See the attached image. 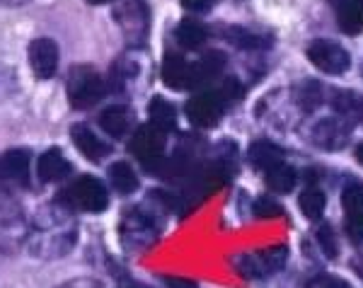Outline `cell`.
<instances>
[{"mask_svg": "<svg viewBox=\"0 0 363 288\" xmlns=\"http://www.w3.org/2000/svg\"><path fill=\"white\" fill-rule=\"evenodd\" d=\"M68 99L75 109H90L104 95V80L92 66H73L68 75Z\"/></svg>", "mask_w": 363, "mask_h": 288, "instance_id": "4", "label": "cell"}, {"mask_svg": "<svg viewBox=\"0 0 363 288\" xmlns=\"http://www.w3.org/2000/svg\"><path fill=\"white\" fill-rule=\"evenodd\" d=\"M131 153L138 157L140 162L148 170H153V165H160L162 150H165V131L155 128L153 123H145V126L136 128L131 138Z\"/></svg>", "mask_w": 363, "mask_h": 288, "instance_id": "8", "label": "cell"}, {"mask_svg": "<svg viewBox=\"0 0 363 288\" xmlns=\"http://www.w3.org/2000/svg\"><path fill=\"white\" fill-rule=\"evenodd\" d=\"M298 206H301L303 216L310 221H320L322 214H325V206H327V199L325 194L320 189H306L298 199Z\"/></svg>", "mask_w": 363, "mask_h": 288, "instance_id": "24", "label": "cell"}, {"mask_svg": "<svg viewBox=\"0 0 363 288\" xmlns=\"http://www.w3.org/2000/svg\"><path fill=\"white\" fill-rule=\"evenodd\" d=\"M286 262V247H272V250L257 252V255H247L245 262H235V269L245 279H257V276L274 274L284 267Z\"/></svg>", "mask_w": 363, "mask_h": 288, "instance_id": "11", "label": "cell"}, {"mask_svg": "<svg viewBox=\"0 0 363 288\" xmlns=\"http://www.w3.org/2000/svg\"><path fill=\"white\" fill-rule=\"evenodd\" d=\"M29 66H32V73L37 75L39 80H49L56 75L58 68V46L54 39H34L29 44Z\"/></svg>", "mask_w": 363, "mask_h": 288, "instance_id": "12", "label": "cell"}, {"mask_svg": "<svg viewBox=\"0 0 363 288\" xmlns=\"http://www.w3.org/2000/svg\"><path fill=\"white\" fill-rule=\"evenodd\" d=\"M109 182L119 194H133L138 189V175L128 162H114L109 167Z\"/></svg>", "mask_w": 363, "mask_h": 288, "instance_id": "22", "label": "cell"}, {"mask_svg": "<svg viewBox=\"0 0 363 288\" xmlns=\"http://www.w3.org/2000/svg\"><path fill=\"white\" fill-rule=\"evenodd\" d=\"M308 58L315 68H320L327 75H342L351 66V56L344 46L327 39H315L308 46Z\"/></svg>", "mask_w": 363, "mask_h": 288, "instance_id": "7", "label": "cell"}, {"mask_svg": "<svg viewBox=\"0 0 363 288\" xmlns=\"http://www.w3.org/2000/svg\"><path fill=\"white\" fill-rule=\"evenodd\" d=\"M174 37H177V44L184 46V49H199V46L206 41L208 32L201 22L196 20H182L177 29H174Z\"/></svg>", "mask_w": 363, "mask_h": 288, "instance_id": "21", "label": "cell"}, {"mask_svg": "<svg viewBox=\"0 0 363 288\" xmlns=\"http://www.w3.org/2000/svg\"><path fill=\"white\" fill-rule=\"evenodd\" d=\"M75 243H78V226L73 221V211H68L58 201L42 211L29 226L27 245L32 257H37V260L51 262L58 257H66Z\"/></svg>", "mask_w": 363, "mask_h": 288, "instance_id": "1", "label": "cell"}, {"mask_svg": "<svg viewBox=\"0 0 363 288\" xmlns=\"http://www.w3.org/2000/svg\"><path fill=\"white\" fill-rule=\"evenodd\" d=\"M56 201L61 206H66L68 211H73V214L75 211H85V214H102V211L109 206V192L97 177H92V175H83V177L70 182Z\"/></svg>", "mask_w": 363, "mask_h": 288, "instance_id": "2", "label": "cell"}, {"mask_svg": "<svg viewBox=\"0 0 363 288\" xmlns=\"http://www.w3.org/2000/svg\"><path fill=\"white\" fill-rule=\"evenodd\" d=\"M225 111V99L216 92H199L186 102V119L199 128H211L220 121Z\"/></svg>", "mask_w": 363, "mask_h": 288, "instance_id": "9", "label": "cell"}, {"mask_svg": "<svg viewBox=\"0 0 363 288\" xmlns=\"http://www.w3.org/2000/svg\"><path fill=\"white\" fill-rule=\"evenodd\" d=\"M356 160H359V162L363 165V143L359 145V148H356Z\"/></svg>", "mask_w": 363, "mask_h": 288, "instance_id": "35", "label": "cell"}, {"mask_svg": "<svg viewBox=\"0 0 363 288\" xmlns=\"http://www.w3.org/2000/svg\"><path fill=\"white\" fill-rule=\"evenodd\" d=\"M344 214H347V231L356 243L363 240V184L351 182L342 192Z\"/></svg>", "mask_w": 363, "mask_h": 288, "instance_id": "13", "label": "cell"}, {"mask_svg": "<svg viewBox=\"0 0 363 288\" xmlns=\"http://www.w3.org/2000/svg\"><path fill=\"white\" fill-rule=\"evenodd\" d=\"M267 184L279 194H289L296 187V170L286 162H279L267 170Z\"/></svg>", "mask_w": 363, "mask_h": 288, "instance_id": "23", "label": "cell"}, {"mask_svg": "<svg viewBox=\"0 0 363 288\" xmlns=\"http://www.w3.org/2000/svg\"><path fill=\"white\" fill-rule=\"evenodd\" d=\"M308 288H351V286L344 279H339V276L325 274V276H318V279L310 281Z\"/></svg>", "mask_w": 363, "mask_h": 288, "instance_id": "28", "label": "cell"}, {"mask_svg": "<svg viewBox=\"0 0 363 288\" xmlns=\"http://www.w3.org/2000/svg\"><path fill=\"white\" fill-rule=\"evenodd\" d=\"M114 20L119 22L128 44L138 46L148 37L150 17H148V8H145L143 0H124V3L119 5V10L114 13Z\"/></svg>", "mask_w": 363, "mask_h": 288, "instance_id": "6", "label": "cell"}, {"mask_svg": "<svg viewBox=\"0 0 363 288\" xmlns=\"http://www.w3.org/2000/svg\"><path fill=\"white\" fill-rule=\"evenodd\" d=\"M32 172V155L27 148H13L0 155V182L5 187H29Z\"/></svg>", "mask_w": 363, "mask_h": 288, "instance_id": "10", "label": "cell"}, {"mask_svg": "<svg viewBox=\"0 0 363 288\" xmlns=\"http://www.w3.org/2000/svg\"><path fill=\"white\" fill-rule=\"evenodd\" d=\"M228 39L235 41V44L242 46V49H252V46L259 44V39L252 37V34H247L245 29H240V27H233V32H228Z\"/></svg>", "mask_w": 363, "mask_h": 288, "instance_id": "29", "label": "cell"}, {"mask_svg": "<svg viewBox=\"0 0 363 288\" xmlns=\"http://www.w3.org/2000/svg\"><path fill=\"white\" fill-rule=\"evenodd\" d=\"M162 80L172 90H191V87H196L194 63L184 61V56L179 54H167L165 63H162Z\"/></svg>", "mask_w": 363, "mask_h": 288, "instance_id": "14", "label": "cell"}, {"mask_svg": "<svg viewBox=\"0 0 363 288\" xmlns=\"http://www.w3.org/2000/svg\"><path fill=\"white\" fill-rule=\"evenodd\" d=\"M169 288H196L194 281H186V279H167Z\"/></svg>", "mask_w": 363, "mask_h": 288, "instance_id": "32", "label": "cell"}, {"mask_svg": "<svg viewBox=\"0 0 363 288\" xmlns=\"http://www.w3.org/2000/svg\"><path fill=\"white\" fill-rule=\"evenodd\" d=\"M87 3H95V5H99V3H109V0H87Z\"/></svg>", "mask_w": 363, "mask_h": 288, "instance_id": "36", "label": "cell"}, {"mask_svg": "<svg viewBox=\"0 0 363 288\" xmlns=\"http://www.w3.org/2000/svg\"><path fill=\"white\" fill-rule=\"evenodd\" d=\"M182 5L186 10H191V13H206L211 5H213V0H182Z\"/></svg>", "mask_w": 363, "mask_h": 288, "instance_id": "31", "label": "cell"}, {"mask_svg": "<svg viewBox=\"0 0 363 288\" xmlns=\"http://www.w3.org/2000/svg\"><path fill=\"white\" fill-rule=\"evenodd\" d=\"M99 126H102V131L109 133L112 138L126 136V133L133 128V111L124 107V104L107 107L102 114H99Z\"/></svg>", "mask_w": 363, "mask_h": 288, "instance_id": "17", "label": "cell"}, {"mask_svg": "<svg viewBox=\"0 0 363 288\" xmlns=\"http://www.w3.org/2000/svg\"><path fill=\"white\" fill-rule=\"evenodd\" d=\"M223 66H225V56L223 54H208V56H203L201 61L194 63L196 85H203V82L211 80L213 75H218Z\"/></svg>", "mask_w": 363, "mask_h": 288, "instance_id": "25", "label": "cell"}, {"mask_svg": "<svg viewBox=\"0 0 363 288\" xmlns=\"http://www.w3.org/2000/svg\"><path fill=\"white\" fill-rule=\"evenodd\" d=\"M255 216L257 218H277L281 216V206L272 196H259L255 201Z\"/></svg>", "mask_w": 363, "mask_h": 288, "instance_id": "26", "label": "cell"}, {"mask_svg": "<svg viewBox=\"0 0 363 288\" xmlns=\"http://www.w3.org/2000/svg\"><path fill=\"white\" fill-rule=\"evenodd\" d=\"M318 240H320V247L327 257H337L339 255V245H337V238H335V231L330 226L320 228L318 233Z\"/></svg>", "mask_w": 363, "mask_h": 288, "instance_id": "27", "label": "cell"}, {"mask_svg": "<svg viewBox=\"0 0 363 288\" xmlns=\"http://www.w3.org/2000/svg\"><path fill=\"white\" fill-rule=\"evenodd\" d=\"M337 13V22L344 34H361L363 29V0H332Z\"/></svg>", "mask_w": 363, "mask_h": 288, "instance_id": "18", "label": "cell"}, {"mask_svg": "<svg viewBox=\"0 0 363 288\" xmlns=\"http://www.w3.org/2000/svg\"><path fill=\"white\" fill-rule=\"evenodd\" d=\"M29 223L13 199L0 194V252L13 255L27 243Z\"/></svg>", "mask_w": 363, "mask_h": 288, "instance_id": "3", "label": "cell"}, {"mask_svg": "<svg viewBox=\"0 0 363 288\" xmlns=\"http://www.w3.org/2000/svg\"><path fill=\"white\" fill-rule=\"evenodd\" d=\"M70 138H73L75 148L83 153L87 160L97 162V160H102V157H107L109 150H112L90 126H87V123H75V126L70 128Z\"/></svg>", "mask_w": 363, "mask_h": 288, "instance_id": "16", "label": "cell"}, {"mask_svg": "<svg viewBox=\"0 0 363 288\" xmlns=\"http://www.w3.org/2000/svg\"><path fill=\"white\" fill-rule=\"evenodd\" d=\"M119 235H121V243H124L128 252L145 250L157 235L155 216L143 209L126 211L124 218H121V226H119Z\"/></svg>", "mask_w": 363, "mask_h": 288, "instance_id": "5", "label": "cell"}, {"mask_svg": "<svg viewBox=\"0 0 363 288\" xmlns=\"http://www.w3.org/2000/svg\"><path fill=\"white\" fill-rule=\"evenodd\" d=\"M148 116H150V123L160 131H172L177 126V109L167 102L165 97H153L148 104Z\"/></svg>", "mask_w": 363, "mask_h": 288, "instance_id": "19", "label": "cell"}, {"mask_svg": "<svg viewBox=\"0 0 363 288\" xmlns=\"http://www.w3.org/2000/svg\"><path fill=\"white\" fill-rule=\"evenodd\" d=\"M250 160L257 170H267L274 167V165L284 162V150L279 148L277 143H269V140H259L250 148Z\"/></svg>", "mask_w": 363, "mask_h": 288, "instance_id": "20", "label": "cell"}, {"mask_svg": "<svg viewBox=\"0 0 363 288\" xmlns=\"http://www.w3.org/2000/svg\"><path fill=\"white\" fill-rule=\"evenodd\" d=\"M63 288H99V286L92 284V281H87V279H80V281H70V284L63 286Z\"/></svg>", "mask_w": 363, "mask_h": 288, "instance_id": "33", "label": "cell"}, {"mask_svg": "<svg viewBox=\"0 0 363 288\" xmlns=\"http://www.w3.org/2000/svg\"><path fill=\"white\" fill-rule=\"evenodd\" d=\"M218 95L223 97L225 102H228V99H233V97L238 99L240 95H242V87H240V82H238L235 78H228V80L223 82V87L218 90Z\"/></svg>", "mask_w": 363, "mask_h": 288, "instance_id": "30", "label": "cell"}, {"mask_svg": "<svg viewBox=\"0 0 363 288\" xmlns=\"http://www.w3.org/2000/svg\"><path fill=\"white\" fill-rule=\"evenodd\" d=\"M68 175H70V162L58 148H49L39 155V162H37L39 182H44V184H56V182L66 179Z\"/></svg>", "mask_w": 363, "mask_h": 288, "instance_id": "15", "label": "cell"}, {"mask_svg": "<svg viewBox=\"0 0 363 288\" xmlns=\"http://www.w3.org/2000/svg\"><path fill=\"white\" fill-rule=\"evenodd\" d=\"M27 3V0H0V5H10V8H15V5H22Z\"/></svg>", "mask_w": 363, "mask_h": 288, "instance_id": "34", "label": "cell"}]
</instances>
